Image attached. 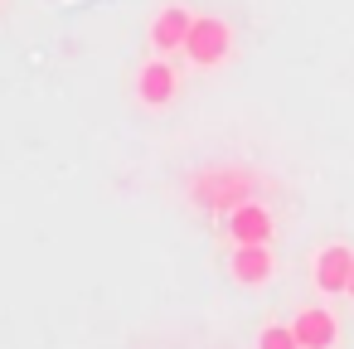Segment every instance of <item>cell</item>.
<instances>
[{"mask_svg": "<svg viewBox=\"0 0 354 349\" xmlns=\"http://www.w3.org/2000/svg\"><path fill=\"white\" fill-rule=\"evenodd\" d=\"M175 93H180V73H175V64H170L165 54L146 59L141 73H136V97H141L146 107H170Z\"/></svg>", "mask_w": 354, "mask_h": 349, "instance_id": "5", "label": "cell"}, {"mask_svg": "<svg viewBox=\"0 0 354 349\" xmlns=\"http://www.w3.org/2000/svg\"><path fill=\"white\" fill-rule=\"evenodd\" d=\"M223 233H228V243H272V233H277V218H272V209H267V204H257V199H243L238 209H228V218H223Z\"/></svg>", "mask_w": 354, "mask_h": 349, "instance_id": "3", "label": "cell"}, {"mask_svg": "<svg viewBox=\"0 0 354 349\" xmlns=\"http://www.w3.org/2000/svg\"><path fill=\"white\" fill-rule=\"evenodd\" d=\"M228 276L238 286H267L277 276V257H272V243H233V257H228Z\"/></svg>", "mask_w": 354, "mask_h": 349, "instance_id": "4", "label": "cell"}, {"mask_svg": "<svg viewBox=\"0 0 354 349\" xmlns=\"http://www.w3.org/2000/svg\"><path fill=\"white\" fill-rule=\"evenodd\" d=\"M291 330H296L301 349H335V339H339V320L325 305H301L296 320H291Z\"/></svg>", "mask_w": 354, "mask_h": 349, "instance_id": "7", "label": "cell"}, {"mask_svg": "<svg viewBox=\"0 0 354 349\" xmlns=\"http://www.w3.org/2000/svg\"><path fill=\"white\" fill-rule=\"evenodd\" d=\"M189 25H194V15L185 10V6H165L156 20H151V49L156 54H185V39H189Z\"/></svg>", "mask_w": 354, "mask_h": 349, "instance_id": "8", "label": "cell"}, {"mask_svg": "<svg viewBox=\"0 0 354 349\" xmlns=\"http://www.w3.org/2000/svg\"><path fill=\"white\" fill-rule=\"evenodd\" d=\"M344 296H354V276H349V291H344Z\"/></svg>", "mask_w": 354, "mask_h": 349, "instance_id": "10", "label": "cell"}, {"mask_svg": "<svg viewBox=\"0 0 354 349\" xmlns=\"http://www.w3.org/2000/svg\"><path fill=\"white\" fill-rule=\"evenodd\" d=\"M257 349H301V339H296V330H291V325H262Z\"/></svg>", "mask_w": 354, "mask_h": 349, "instance_id": "9", "label": "cell"}, {"mask_svg": "<svg viewBox=\"0 0 354 349\" xmlns=\"http://www.w3.org/2000/svg\"><path fill=\"white\" fill-rule=\"evenodd\" d=\"M194 199L204 204V209H238L243 199H248V180L238 175V170H209L199 185H194Z\"/></svg>", "mask_w": 354, "mask_h": 349, "instance_id": "6", "label": "cell"}, {"mask_svg": "<svg viewBox=\"0 0 354 349\" xmlns=\"http://www.w3.org/2000/svg\"><path fill=\"white\" fill-rule=\"evenodd\" d=\"M185 59H189L194 68H218V64H228V59H233V30H228V20H218V15H194L189 39H185Z\"/></svg>", "mask_w": 354, "mask_h": 349, "instance_id": "1", "label": "cell"}, {"mask_svg": "<svg viewBox=\"0 0 354 349\" xmlns=\"http://www.w3.org/2000/svg\"><path fill=\"white\" fill-rule=\"evenodd\" d=\"M349 276H354V247L325 243V247L315 252V262H310L315 291H320V296H339V291H349Z\"/></svg>", "mask_w": 354, "mask_h": 349, "instance_id": "2", "label": "cell"}]
</instances>
